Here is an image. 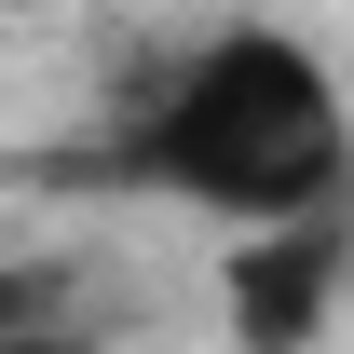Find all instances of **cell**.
I'll return each instance as SVG.
<instances>
[{
    "mask_svg": "<svg viewBox=\"0 0 354 354\" xmlns=\"http://www.w3.org/2000/svg\"><path fill=\"white\" fill-rule=\"evenodd\" d=\"M0 354H82L68 327H41V313H0Z\"/></svg>",
    "mask_w": 354,
    "mask_h": 354,
    "instance_id": "3",
    "label": "cell"
},
{
    "mask_svg": "<svg viewBox=\"0 0 354 354\" xmlns=\"http://www.w3.org/2000/svg\"><path fill=\"white\" fill-rule=\"evenodd\" d=\"M109 164L164 205H205L232 232H272V218H327L354 205V123H341V82L327 55L286 41V28H218L191 41L164 82L123 109Z\"/></svg>",
    "mask_w": 354,
    "mask_h": 354,
    "instance_id": "1",
    "label": "cell"
},
{
    "mask_svg": "<svg viewBox=\"0 0 354 354\" xmlns=\"http://www.w3.org/2000/svg\"><path fill=\"white\" fill-rule=\"evenodd\" d=\"M341 272H354L341 205H327V218L245 232V245H232V341H245V354H313L327 313H341Z\"/></svg>",
    "mask_w": 354,
    "mask_h": 354,
    "instance_id": "2",
    "label": "cell"
}]
</instances>
